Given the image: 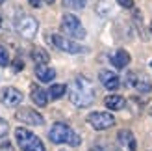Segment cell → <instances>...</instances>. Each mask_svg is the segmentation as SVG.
I'll return each mask as SVG.
<instances>
[{
    "mask_svg": "<svg viewBox=\"0 0 152 151\" xmlns=\"http://www.w3.org/2000/svg\"><path fill=\"white\" fill-rule=\"evenodd\" d=\"M7 131H10V125H7V121H6V119H2V118H0V138H2V136H6V134H7Z\"/></svg>",
    "mask_w": 152,
    "mask_h": 151,
    "instance_id": "obj_21",
    "label": "cell"
},
{
    "mask_svg": "<svg viewBox=\"0 0 152 151\" xmlns=\"http://www.w3.org/2000/svg\"><path fill=\"white\" fill-rule=\"evenodd\" d=\"M28 2H30V6H32V7H39L41 6V0H28Z\"/></svg>",
    "mask_w": 152,
    "mask_h": 151,
    "instance_id": "obj_24",
    "label": "cell"
},
{
    "mask_svg": "<svg viewBox=\"0 0 152 151\" xmlns=\"http://www.w3.org/2000/svg\"><path fill=\"white\" fill-rule=\"evenodd\" d=\"M150 32H152V22H150Z\"/></svg>",
    "mask_w": 152,
    "mask_h": 151,
    "instance_id": "obj_26",
    "label": "cell"
},
{
    "mask_svg": "<svg viewBox=\"0 0 152 151\" xmlns=\"http://www.w3.org/2000/svg\"><path fill=\"white\" fill-rule=\"evenodd\" d=\"M150 116H152V108H150Z\"/></svg>",
    "mask_w": 152,
    "mask_h": 151,
    "instance_id": "obj_28",
    "label": "cell"
},
{
    "mask_svg": "<svg viewBox=\"0 0 152 151\" xmlns=\"http://www.w3.org/2000/svg\"><path fill=\"white\" fill-rule=\"evenodd\" d=\"M45 2H47V4H54L56 0H45Z\"/></svg>",
    "mask_w": 152,
    "mask_h": 151,
    "instance_id": "obj_25",
    "label": "cell"
},
{
    "mask_svg": "<svg viewBox=\"0 0 152 151\" xmlns=\"http://www.w3.org/2000/svg\"><path fill=\"white\" fill-rule=\"evenodd\" d=\"M117 142H119V146L123 147L124 151H135V149H137V144H135L134 132L128 131V129L119 131V134H117Z\"/></svg>",
    "mask_w": 152,
    "mask_h": 151,
    "instance_id": "obj_12",
    "label": "cell"
},
{
    "mask_svg": "<svg viewBox=\"0 0 152 151\" xmlns=\"http://www.w3.org/2000/svg\"><path fill=\"white\" fill-rule=\"evenodd\" d=\"M67 92V86L65 84H52L48 90V97L50 99H61Z\"/></svg>",
    "mask_w": 152,
    "mask_h": 151,
    "instance_id": "obj_18",
    "label": "cell"
},
{
    "mask_svg": "<svg viewBox=\"0 0 152 151\" xmlns=\"http://www.w3.org/2000/svg\"><path fill=\"white\" fill-rule=\"evenodd\" d=\"M48 39H50V43L54 45L56 49L63 50V52H69V54H83V52H87V47H83V45L76 43L74 39L65 37L61 34H52Z\"/></svg>",
    "mask_w": 152,
    "mask_h": 151,
    "instance_id": "obj_4",
    "label": "cell"
},
{
    "mask_svg": "<svg viewBox=\"0 0 152 151\" xmlns=\"http://www.w3.org/2000/svg\"><path fill=\"white\" fill-rule=\"evenodd\" d=\"M17 32L26 37V39H32V37H35L37 30H39V22H37L35 17H32V15H20V17L17 19Z\"/></svg>",
    "mask_w": 152,
    "mask_h": 151,
    "instance_id": "obj_6",
    "label": "cell"
},
{
    "mask_svg": "<svg viewBox=\"0 0 152 151\" xmlns=\"http://www.w3.org/2000/svg\"><path fill=\"white\" fill-rule=\"evenodd\" d=\"M2 2H4V0H0V4H2Z\"/></svg>",
    "mask_w": 152,
    "mask_h": 151,
    "instance_id": "obj_29",
    "label": "cell"
},
{
    "mask_svg": "<svg viewBox=\"0 0 152 151\" xmlns=\"http://www.w3.org/2000/svg\"><path fill=\"white\" fill-rule=\"evenodd\" d=\"M126 80H128V84L132 88H135L141 93H148L152 90V84H150L148 77H145V75H141V73H128Z\"/></svg>",
    "mask_w": 152,
    "mask_h": 151,
    "instance_id": "obj_10",
    "label": "cell"
},
{
    "mask_svg": "<svg viewBox=\"0 0 152 151\" xmlns=\"http://www.w3.org/2000/svg\"><path fill=\"white\" fill-rule=\"evenodd\" d=\"M111 64L115 67H119V69H124V67L130 64V54H128V50H124V49L115 50L111 54Z\"/></svg>",
    "mask_w": 152,
    "mask_h": 151,
    "instance_id": "obj_13",
    "label": "cell"
},
{
    "mask_svg": "<svg viewBox=\"0 0 152 151\" xmlns=\"http://www.w3.org/2000/svg\"><path fill=\"white\" fill-rule=\"evenodd\" d=\"M48 138H50V142H54V144L80 146V136L65 123H54L52 125L50 131H48Z\"/></svg>",
    "mask_w": 152,
    "mask_h": 151,
    "instance_id": "obj_2",
    "label": "cell"
},
{
    "mask_svg": "<svg viewBox=\"0 0 152 151\" xmlns=\"http://www.w3.org/2000/svg\"><path fill=\"white\" fill-rule=\"evenodd\" d=\"M87 4V0H63V6L69 10H83Z\"/></svg>",
    "mask_w": 152,
    "mask_h": 151,
    "instance_id": "obj_19",
    "label": "cell"
},
{
    "mask_svg": "<svg viewBox=\"0 0 152 151\" xmlns=\"http://www.w3.org/2000/svg\"><path fill=\"white\" fill-rule=\"evenodd\" d=\"M22 99H24L22 92L17 88H13V86H7L0 92V101H2V104H6V107H19L22 103Z\"/></svg>",
    "mask_w": 152,
    "mask_h": 151,
    "instance_id": "obj_8",
    "label": "cell"
},
{
    "mask_svg": "<svg viewBox=\"0 0 152 151\" xmlns=\"http://www.w3.org/2000/svg\"><path fill=\"white\" fill-rule=\"evenodd\" d=\"M87 123L93 127L95 131H106L113 127L115 123V118H113L110 112H91L87 116Z\"/></svg>",
    "mask_w": 152,
    "mask_h": 151,
    "instance_id": "obj_7",
    "label": "cell"
},
{
    "mask_svg": "<svg viewBox=\"0 0 152 151\" xmlns=\"http://www.w3.org/2000/svg\"><path fill=\"white\" fill-rule=\"evenodd\" d=\"M32 60L37 64V65H47L48 64V60H50V56H48V52L45 50V49H34L32 50Z\"/></svg>",
    "mask_w": 152,
    "mask_h": 151,
    "instance_id": "obj_17",
    "label": "cell"
},
{
    "mask_svg": "<svg viewBox=\"0 0 152 151\" xmlns=\"http://www.w3.org/2000/svg\"><path fill=\"white\" fill-rule=\"evenodd\" d=\"M117 2H119V6L128 7V10H130V7H134V0H117Z\"/></svg>",
    "mask_w": 152,
    "mask_h": 151,
    "instance_id": "obj_23",
    "label": "cell"
},
{
    "mask_svg": "<svg viewBox=\"0 0 152 151\" xmlns=\"http://www.w3.org/2000/svg\"><path fill=\"white\" fill-rule=\"evenodd\" d=\"M15 118H17L19 121L26 123V125H43L45 123V119H43V116L39 114V112H35L34 108H28V107L19 108L17 114H15Z\"/></svg>",
    "mask_w": 152,
    "mask_h": 151,
    "instance_id": "obj_9",
    "label": "cell"
},
{
    "mask_svg": "<svg viewBox=\"0 0 152 151\" xmlns=\"http://www.w3.org/2000/svg\"><path fill=\"white\" fill-rule=\"evenodd\" d=\"M0 24H2V17H0Z\"/></svg>",
    "mask_w": 152,
    "mask_h": 151,
    "instance_id": "obj_27",
    "label": "cell"
},
{
    "mask_svg": "<svg viewBox=\"0 0 152 151\" xmlns=\"http://www.w3.org/2000/svg\"><path fill=\"white\" fill-rule=\"evenodd\" d=\"M61 30L71 37V39H83L86 37V28L82 26L80 19L72 13H65L61 19Z\"/></svg>",
    "mask_w": 152,
    "mask_h": 151,
    "instance_id": "obj_5",
    "label": "cell"
},
{
    "mask_svg": "<svg viewBox=\"0 0 152 151\" xmlns=\"http://www.w3.org/2000/svg\"><path fill=\"white\" fill-rule=\"evenodd\" d=\"M35 77L39 78L41 82H52L56 77V71L48 65H37L35 67Z\"/></svg>",
    "mask_w": 152,
    "mask_h": 151,
    "instance_id": "obj_14",
    "label": "cell"
},
{
    "mask_svg": "<svg viewBox=\"0 0 152 151\" xmlns=\"http://www.w3.org/2000/svg\"><path fill=\"white\" fill-rule=\"evenodd\" d=\"M67 90H69V99L74 107L83 108V107H89V104L95 101L93 84H91L86 77H76Z\"/></svg>",
    "mask_w": 152,
    "mask_h": 151,
    "instance_id": "obj_1",
    "label": "cell"
},
{
    "mask_svg": "<svg viewBox=\"0 0 152 151\" xmlns=\"http://www.w3.org/2000/svg\"><path fill=\"white\" fill-rule=\"evenodd\" d=\"M15 138H17V144L20 146L22 151H47L41 138L35 136L34 132H30L28 129H24V127H19L15 131Z\"/></svg>",
    "mask_w": 152,
    "mask_h": 151,
    "instance_id": "obj_3",
    "label": "cell"
},
{
    "mask_svg": "<svg viewBox=\"0 0 152 151\" xmlns=\"http://www.w3.org/2000/svg\"><path fill=\"white\" fill-rule=\"evenodd\" d=\"M98 80L102 82V86L106 90H111V92L121 86V78L113 71H110V69H102L100 73H98Z\"/></svg>",
    "mask_w": 152,
    "mask_h": 151,
    "instance_id": "obj_11",
    "label": "cell"
},
{
    "mask_svg": "<svg viewBox=\"0 0 152 151\" xmlns=\"http://www.w3.org/2000/svg\"><path fill=\"white\" fill-rule=\"evenodd\" d=\"M108 7H110V2H100V4H98V7H96V11L100 13V15H108L110 13Z\"/></svg>",
    "mask_w": 152,
    "mask_h": 151,
    "instance_id": "obj_22",
    "label": "cell"
},
{
    "mask_svg": "<svg viewBox=\"0 0 152 151\" xmlns=\"http://www.w3.org/2000/svg\"><path fill=\"white\" fill-rule=\"evenodd\" d=\"M32 101L37 104V107H47L48 103V93L41 90L39 86H32Z\"/></svg>",
    "mask_w": 152,
    "mask_h": 151,
    "instance_id": "obj_15",
    "label": "cell"
},
{
    "mask_svg": "<svg viewBox=\"0 0 152 151\" xmlns=\"http://www.w3.org/2000/svg\"><path fill=\"white\" fill-rule=\"evenodd\" d=\"M7 64H10V54H7L4 45H0V65H7Z\"/></svg>",
    "mask_w": 152,
    "mask_h": 151,
    "instance_id": "obj_20",
    "label": "cell"
},
{
    "mask_svg": "<svg viewBox=\"0 0 152 151\" xmlns=\"http://www.w3.org/2000/svg\"><path fill=\"white\" fill-rule=\"evenodd\" d=\"M104 104L108 107L110 110H121V108H124V97H121V95H108L104 99Z\"/></svg>",
    "mask_w": 152,
    "mask_h": 151,
    "instance_id": "obj_16",
    "label": "cell"
}]
</instances>
